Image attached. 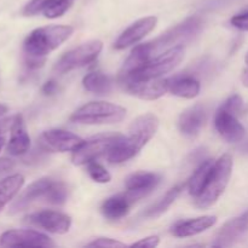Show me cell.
Segmentation results:
<instances>
[{
    "label": "cell",
    "instance_id": "28",
    "mask_svg": "<svg viewBox=\"0 0 248 248\" xmlns=\"http://www.w3.org/2000/svg\"><path fill=\"white\" fill-rule=\"evenodd\" d=\"M73 4H74V0H52L41 14L47 18H58L63 16L72 7Z\"/></svg>",
    "mask_w": 248,
    "mask_h": 248
},
{
    "label": "cell",
    "instance_id": "19",
    "mask_svg": "<svg viewBox=\"0 0 248 248\" xmlns=\"http://www.w3.org/2000/svg\"><path fill=\"white\" fill-rule=\"evenodd\" d=\"M10 131H11V137L7 144V152L14 156L27 154L31 148V137L27 132L26 124L21 114L14 116V123Z\"/></svg>",
    "mask_w": 248,
    "mask_h": 248
},
{
    "label": "cell",
    "instance_id": "20",
    "mask_svg": "<svg viewBox=\"0 0 248 248\" xmlns=\"http://www.w3.org/2000/svg\"><path fill=\"white\" fill-rule=\"evenodd\" d=\"M217 223L216 216H202L194 219L181 220L171 228V234L176 237H189L201 234Z\"/></svg>",
    "mask_w": 248,
    "mask_h": 248
},
{
    "label": "cell",
    "instance_id": "13",
    "mask_svg": "<svg viewBox=\"0 0 248 248\" xmlns=\"http://www.w3.org/2000/svg\"><path fill=\"white\" fill-rule=\"evenodd\" d=\"M215 127L220 137L229 143L241 142L246 136L244 125L237 120L236 114L220 107L215 116Z\"/></svg>",
    "mask_w": 248,
    "mask_h": 248
},
{
    "label": "cell",
    "instance_id": "24",
    "mask_svg": "<svg viewBox=\"0 0 248 248\" xmlns=\"http://www.w3.org/2000/svg\"><path fill=\"white\" fill-rule=\"evenodd\" d=\"M85 90L94 94H107L113 89V80L109 75L102 72H92L85 75L82 79Z\"/></svg>",
    "mask_w": 248,
    "mask_h": 248
},
{
    "label": "cell",
    "instance_id": "30",
    "mask_svg": "<svg viewBox=\"0 0 248 248\" xmlns=\"http://www.w3.org/2000/svg\"><path fill=\"white\" fill-rule=\"evenodd\" d=\"M52 0H31L26 6L23 7V11L22 14L24 16H35V15L40 14V12L44 11L46 6H47Z\"/></svg>",
    "mask_w": 248,
    "mask_h": 248
},
{
    "label": "cell",
    "instance_id": "37",
    "mask_svg": "<svg viewBox=\"0 0 248 248\" xmlns=\"http://www.w3.org/2000/svg\"><path fill=\"white\" fill-rule=\"evenodd\" d=\"M245 63H246V68L244 69L241 75V80H242V84L245 86L248 87V52L246 53V57H245Z\"/></svg>",
    "mask_w": 248,
    "mask_h": 248
},
{
    "label": "cell",
    "instance_id": "21",
    "mask_svg": "<svg viewBox=\"0 0 248 248\" xmlns=\"http://www.w3.org/2000/svg\"><path fill=\"white\" fill-rule=\"evenodd\" d=\"M169 84V92L179 98L193 99L200 93L201 84L198 79L189 75L182 77H173L167 79Z\"/></svg>",
    "mask_w": 248,
    "mask_h": 248
},
{
    "label": "cell",
    "instance_id": "15",
    "mask_svg": "<svg viewBox=\"0 0 248 248\" xmlns=\"http://www.w3.org/2000/svg\"><path fill=\"white\" fill-rule=\"evenodd\" d=\"M248 232V211L228 220L218 232L212 246L230 247L236 244Z\"/></svg>",
    "mask_w": 248,
    "mask_h": 248
},
{
    "label": "cell",
    "instance_id": "12",
    "mask_svg": "<svg viewBox=\"0 0 248 248\" xmlns=\"http://www.w3.org/2000/svg\"><path fill=\"white\" fill-rule=\"evenodd\" d=\"M120 87L131 96H135L144 101H155L169 92L167 79H153L145 81H124Z\"/></svg>",
    "mask_w": 248,
    "mask_h": 248
},
{
    "label": "cell",
    "instance_id": "2",
    "mask_svg": "<svg viewBox=\"0 0 248 248\" xmlns=\"http://www.w3.org/2000/svg\"><path fill=\"white\" fill-rule=\"evenodd\" d=\"M74 28L64 24H51L34 29L23 41L26 63L31 69L41 67L45 57L53 50L60 47L72 36Z\"/></svg>",
    "mask_w": 248,
    "mask_h": 248
},
{
    "label": "cell",
    "instance_id": "23",
    "mask_svg": "<svg viewBox=\"0 0 248 248\" xmlns=\"http://www.w3.org/2000/svg\"><path fill=\"white\" fill-rule=\"evenodd\" d=\"M184 186H186V184H177L173 188L170 189L161 199H159L156 202L153 203L152 206H149V207L145 210V212L143 213V217L153 219V218H159L160 216L164 215V213L171 207L172 203L176 201V199L178 198L179 194L182 193Z\"/></svg>",
    "mask_w": 248,
    "mask_h": 248
},
{
    "label": "cell",
    "instance_id": "29",
    "mask_svg": "<svg viewBox=\"0 0 248 248\" xmlns=\"http://www.w3.org/2000/svg\"><path fill=\"white\" fill-rule=\"evenodd\" d=\"M86 171L87 173H89V176L91 177L92 181L97 182V183L106 184L111 181L110 173L107 171L106 167H103L101 164H98L96 160L87 162Z\"/></svg>",
    "mask_w": 248,
    "mask_h": 248
},
{
    "label": "cell",
    "instance_id": "18",
    "mask_svg": "<svg viewBox=\"0 0 248 248\" xmlns=\"http://www.w3.org/2000/svg\"><path fill=\"white\" fill-rule=\"evenodd\" d=\"M207 120V109L202 104H195L186 109L178 118V128L184 136L194 137L199 135Z\"/></svg>",
    "mask_w": 248,
    "mask_h": 248
},
{
    "label": "cell",
    "instance_id": "22",
    "mask_svg": "<svg viewBox=\"0 0 248 248\" xmlns=\"http://www.w3.org/2000/svg\"><path fill=\"white\" fill-rule=\"evenodd\" d=\"M133 203L135 202L127 194H118L108 198L102 203L101 212L107 219L119 220L128 215Z\"/></svg>",
    "mask_w": 248,
    "mask_h": 248
},
{
    "label": "cell",
    "instance_id": "32",
    "mask_svg": "<svg viewBox=\"0 0 248 248\" xmlns=\"http://www.w3.org/2000/svg\"><path fill=\"white\" fill-rule=\"evenodd\" d=\"M230 23L234 28L239 29V31H248V10L232 16L230 19Z\"/></svg>",
    "mask_w": 248,
    "mask_h": 248
},
{
    "label": "cell",
    "instance_id": "34",
    "mask_svg": "<svg viewBox=\"0 0 248 248\" xmlns=\"http://www.w3.org/2000/svg\"><path fill=\"white\" fill-rule=\"evenodd\" d=\"M160 239L157 236H148L144 239L140 240V241L135 242L131 245V247H144V248H154L159 246Z\"/></svg>",
    "mask_w": 248,
    "mask_h": 248
},
{
    "label": "cell",
    "instance_id": "5",
    "mask_svg": "<svg viewBox=\"0 0 248 248\" xmlns=\"http://www.w3.org/2000/svg\"><path fill=\"white\" fill-rule=\"evenodd\" d=\"M126 109L109 102H90L70 115V121L81 125H109L125 119Z\"/></svg>",
    "mask_w": 248,
    "mask_h": 248
},
{
    "label": "cell",
    "instance_id": "10",
    "mask_svg": "<svg viewBox=\"0 0 248 248\" xmlns=\"http://www.w3.org/2000/svg\"><path fill=\"white\" fill-rule=\"evenodd\" d=\"M24 223L33 227L41 228L52 234L63 235L69 232L72 225V218L68 215L58 211L44 210L31 213L24 218Z\"/></svg>",
    "mask_w": 248,
    "mask_h": 248
},
{
    "label": "cell",
    "instance_id": "31",
    "mask_svg": "<svg viewBox=\"0 0 248 248\" xmlns=\"http://www.w3.org/2000/svg\"><path fill=\"white\" fill-rule=\"evenodd\" d=\"M242 106H244V101H242L241 97L239 94H232L223 103L222 108L227 109L228 111H232L234 114H239L241 111Z\"/></svg>",
    "mask_w": 248,
    "mask_h": 248
},
{
    "label": "cell",
    "instance_id": "36",
    "mask_svg": "<svg viewBox=\"0 0 248 248\" xmlns=\"http://www.w3.org/2000/svg\"><path fill=\"white\" fill-rule=\"evenodd\" d=\"M14 167H15V162L12 161V160L6 159V157H2V159H0V173L11 171Z\"/></svg>",
    "mask_w": 248,
    "mask_h": 248
},
{
    "label": "cell",
    "instance_id": "38",
    "mask_svg": "<svg viewBox=\"0 0 248 248\" xmlns=\"http://www.w3.org/2000/svg\"><path fill=\"white\" fill-rule=\"evenodd\" d=\"M6 113H7V107L5 106V104L0 103V118H1V116H4Z\"/></svg>",
    "mask_w": 248,
    "mask_h": 248
},
{
    "label": "cell",
    "instance_id": "8",
    "mask_svg": "<svg viewBox=\"0 0 248 248\" xmlns=\"http://www.w3.org/2000/svg\"><path fill=\"white\" fill-rule=\"evenodd\" d=\"M120 137L121 135H102L84 140V143L73 152V164L81 166L98 159L102 155H107Z\"/></svg>",
    "mask_w": 248,
    "mask_h": 248
},
{
    "label": "cell",
    "instance_id": "33",
    "mask_svg": "<svg viewBox=\"0 0 248 248\" xmlns=\"http://www.w3.org/2000/svg\"><path fill=\"white\" fill-rule=\"evenodd\" d=\"M87 247H125L126 245L116 240L109 239V237H99L94 241L86 245Z\"/></svg>",
    "mask_w": 248,
    "mask_h": 248
},
{
    "label": "cell",
    "instance_id": "25",
    "mask_svg": "<svg viewBox=\"0 0 248 248\" xmlns=\"http://www.w3.org/2000/svg\"><path fill=\"white\" fill-rule=\"evenodd\" d=\"M213 165H215L213 160H203V161L199 165L198 169L194 171L193 176L190 177V179H189L188 183H186L189 194H190L191 196L196 198V196L202 191L206 182L208 181V177H210L211 171H212Z\"/></svg>",
    "mask_w": 248,
    "mask_h": 248
},
{
    "label": "cell",
    "instance_id": "27",
    "mask_svg": "<svg viewBox=\"0 0 248 248\" xmlns=\"http://www.w3.org/2000/svg\"><path fill=\"white\" fill-rule=\"evenodd\" d=\"M68 198V190L67 186L62 182L53 181L51 184L50 189L47 191L45 200L47 202L53 203V205H63L67 201Z\"/></svg>",
    "mask_w": 248,
    "mask_h": 248
},
{
    "label": "cell",
    "instance_id": "26",
    "mask_svg": "<svg viewBox=\"0 0 248 248\" xmlns=\"http://www.w3.org/2000/svg\"><path fill=\"white\" fill-rule=\"evenodd\" d=\"M24 184V177L16 173L0 181V211L18 194Z\"/></svg>",
    "mask_w": 248,
    "mask_h": 248
},
{
    "label": "cell",
    "instance_id": "4",
    "mask_svg": "<svg viewBox=\"0 0 248 248\" xmlns=\"http://www.w3.org/2000/svg\"><path fill=\"white\" fill-rule=\"evenodd\" d=\"M232 157L224 154L215 161L208 181L206 182L202 191L195 198V206L200 210H206L215 205L223 195L229 184L232 173Z\"/></svg>",
    "mask_w": 248,
    "mask_h": 248
},
{
    "label": "cell",
    "instance_id": "39",
    "mask_svg": "<svg viewBox=\"0 0 248 248\" xmlns=\"http://www.w3.org/2000/svg\"><path fill=\"white\" fill-rule=\"evenodd\" d=\"M4 144H5V138L2 137V136H0V152H1V149H2V147H4Z\"/></svg>",
    "mask_w": 248,
    "mask_h": 248
},
{
    "label": "cell",
    "instance_id": "6",
    "mask_svg": "<svg viewBox=\"0 0 248 248\" xmlns=\"http://www.w3.org/2000/svg\"><path fill=\"white\" fill-rule=\"evenodd\" d=\"M202 24L203 22L200 17L191 16L170 28L169 31L161 34L159 38L150 41L154 56L161 53L162 50L166 51L173 46L184 45L186 43L190 41L191 39H194L200 33Z\"/></svg>",
    "mask_w": 248,
    "mask_h": 248
},
{
    "label": "cell",
    "instance_id": "11",
    "mask_svg": "<svg viewBox=\"0 0 248 248\" xmlns=\"http://www.w3.org/2000/svg\"><path fill=\"white\" fill-rule=\"evenodd\" d=\"M84 143V140L69 131L58 130H47L43 132L39 137V145L45 152H74Z\"/></svg>",
    "mask_w": 248,
    "mask_h": 248
},
{
    "label": "cell",
    "instance_id": "7",
    "mask_svg": "<svg viewBox=\"0 0 248 248\" xmlns=\"http://www.w3.org/2000/svg\"><path fill=\"white\" fill-rule=\"evenodd\" d=\"M103 48L101 40H90L72 50L67 51L60 60L56 62L53 70L58 74H65L78 68L85 67L94 62Z\"/></svg>",
    "mask_w": 248,
    "mask_h": 248
},
{
    "label": "cell",
    "instance_id": "17",
    "mask_svg": "<svg viewBox=\"0 0 248 248\" xmlns=\"http://www.w3.org/2000/svg\"><path fill=\"white\" fill-rule=\"evenodd\" d=\"M52 182L53 179L51 178H40L38 181L33 182L31 184H29L24 189L23 193L11 205V207H10V215H15V213H18L21 211L26 210L31 203L35 202L38 199H45Z\"/></svg>",
    "mask_w": 248,
    "mask_h": 248
},
{
    "label": "cell",
    "instance_id": "1",
    "mask_svg": "<svg viewBox=\"0 0 248 248\" xmlns=\"http://www.w3.org/2000/svg\"><path fill=\"white\" fill-rule=\"evenodd\" d=\"M160 120L155 114L145 113L131 123L128 135L119 138L107 154L110 164H123L135 157L152 140L159 128Z\"/></svg>",
    "mask_w": 248,
    "mask_h": 248
},
{
    "label": "cell",
    "instance_id": "14",
    "mask_svg": "<svg viewBox=\"0 0 248 248\" xmlns=\"http://www.w3.org/2000/svg\"><path fill=\"white\" fill-rule=\"evenodd\" d=\"M156 23L157 17L155 16H148L138 19L120 34V36L116 39L115 44H114V47L116 50H125L130 46L136 45L138 41L144 39L148 34L154 31Z\"/></svg>",
    "mask_w": 248,
    "mask_h": 248
},
{
    "label": "cell",
    "instance_id": "3",
    "mask_svg": "<svg viewBox=\"0 0 248 248\" xmlns=\"http://www.w3.org/2000/svg\"><path fill=\"white\" fill-rule=\"evenodd\" d=\"M184 46L178 45L164 51L162 53L150 58L145 64L128 73H119L118 82L124 81H145V80L160 79L167 73L172 72L184 58Z\"/></svg>",
    "mask_w": 248,
    "mask_h": 248
},
{
    "label": "cell",
    "instance_id": "9",
    "mask_svg": "<svg viewBox=\"0 0 248 248\" xmlns=\"http://www.w3.org/2000/svg\"><path fill=\"white\" fill-rule=\"evenodd\" d=\"M56 244L45 234L29 229L7 230L0 236V247L52 248Z\"/></svg>",
    "mask_w": 248,
    "mask_h": 248
},
{
    "label": "cell",
    "instance_id": "16",
    "mask_svg": "<svg viewBox=\"0 0 248 248\" xmlns=\"http://www.w3.org/2000/svg\"><path fill=\"white\" fill-rule=\"evenodd\" d=\"M161 182V176L153 172H136L127 177L125 186L127 189V195L131 200L136 202L140 199L144 198L152 193Z\"/></svg>",
    "mask_w": 248,
    "mask_h": 248
},
{
    "label": "cell",
    "instance_id": "35",
    "mask_svg": "<svg viewBox=\"0 0 248 248\" xmlns=\"http://www.w3.org/2000/svg\"><path fill=\"white\" fill-rule=\"evenodd\" d=\"M56 90H57V84H56L53 80L46 81L45 84L43 85V87H41V92H43L44 94H46V96H51V94H53L56 92Z\"/></svg>",
    "mask_w": 248,
    "mask_h": 248
}]
</instances>
